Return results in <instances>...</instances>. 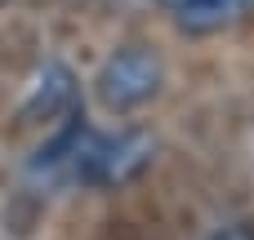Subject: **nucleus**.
Here are the masks:
<instances>
[{"mask_svg":"<svg viewBox=\"0 0 254 240\" xmlns=\"http://www.w3.org/2000/svg\"><path fill=\"white\" fill-rule=\"evenodd\" d=\"M161 89V58L152 49H121L98 71V98L107 111H134Z\"/></svg>","mask_w":254,"mask_h":240,"instance_id":"obj_1","label":"nucleus"},{"mask_svg":"<svg viewBox=\"0 0 254 240\" xmlns=\"http://www.w3.org/2000/svg\"><path fill=\"white\" fill-rule=\"evenodd\" d=\"M152 151H156V143H152L147 134H138V129L98 134L89 187H121V183H129V178H138V174L152 165Z\"/></svg>","mask_w":254,"mask_h":240,"instance_id":"obj_2","label":"nucleus"},{"mask_svg":"<svg viewBox=\"0 0 254 240\" xmlns=\"http://www.w3.org/2000/svg\"><path fill=\"white\" fill-rule=\"evenodd\" d=\"M71 102H76V76L63 62H45L27 85L22 116L27 120H58V116L71 111Z\"/></svg>","mask_w":254,"mask_h":240,"instance_id":"obj_3","label":"nucleus"},{"mask_svg":"<svg viewBox=\"0 0 254 240\" xmlns=\"http://www.w3.org/2000/svg\"><path fill=\"white\" fill-rule=\"evenodd\" d=\"M250 0H183L174 13H179V27L192 31V36H210V31H223L232 27L241 13H246Z\"/></svg>","mask_w":254,"mask_h":240,"instance_id":"obj_4","label":"nucleus"},{"mask_svg":"<svg viewBox=\"0 0 254 240\" xmlns=\"http://www.w3.org/2000/svg\"><path fill=\"white\" fill-rule=\"evenodd\" d=\"M210 240H254V227L250 223H228V227H219Z\"/></svg>","mask_w":254,"mask_h":240,"instance_id":"obj_5","label":"nucleus"},{"mask_svg":"<svg viewBox=\"0 0 254 240\" xmlns=\"http://www.w3.org/2000/svg\"><path fill=\"white\" fill-rule=\"evenodd\" d=\"M161 4H170V9H179V4H183V0H161Z\"/></svg>","mask_w":254,"mask_h":240,"instance_id":"obj_6","label":"nucleus"},{"mask_svg":"<svg viewBox=\"0 0 254 240\" xmlns=\"http://www.w3.org/2000/svg\"><path fill=\"white\" fill-rule=\"evenodd\" d=\"M0 4H4V0H0Z\"/></svg>","mask_w":254,"mask_h":240,"instance_id":"obj_7","label":"nucleus"}]
</instances>
